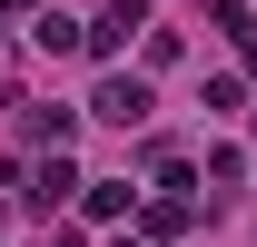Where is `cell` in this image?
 I'll use <instances>...</instances> for the list:
<instances>
[{
    "label": "cell",
    "instance_id": "6da1fadb",
    "mask_svg": "<svg viewBox=\"0 0 257 247\" xmlns=\"http://www.w3.org/2000/svg\"><path fill=\"white\" fill-rule=\"evenodd\" d=\"M89 109H99V119H109V129H139V119H149V79H128V69H109Z\"/></svg>",
    "mask_w": 257,
    "mask_h": 247
},
{
    "label": "cell",
    "instance_id": "7a4b0ae2",
    "mask_svg": "<svg viewBox=\"0 0 257 247\" xmlns=\"http://www.w3.org/2000/svg\"><path fill=\"white\" fill-rule=\"evenodd\" d=\"M60 198H79V168H69V158L50 149V158H40V168H30V208L50 217V208H60Z\"/></svg>",
    "mask_w": 257,
    "mask_h": 247
},
{
    "label": "cell",
    "instance_id": "3957f363",
    "mask_svg": "<svg viewBox=\"0 0 257 247\" xmlns=\"http://www.w3.org/2000/svg\"><path fill=\"white\" fill-rule=\"evenodd\" d=\"M79 198H89V217H128V208H139V188H119V178H79Z\"/></svg>",
    "mask_w": 257,
    "mask_h": 247
},
{
    "label": "cell",
    "instance_id": "277c9868",
    "mask_svg": "<svg viewBox=\"0 0 257 247\" xmlns=\"http://www.w3.org/2000/svg\"><path fill=\"white\" fill-rule=\"evenodd\" d=\"M69 129H79V109H30V139H40V149H69Z\"/></svg>",
    "mask_w": 257,
    "mask_h": 247
},
{
    "label": "cell",
    "instance_id": "5b68a950",
    "mask_svg": "<svg viewBox=\"0 0 257 247\" xmlns=\"http://www.w3.org/2000/svg\"><path fill=\"white\" fill-rule=\"evenodd\" d=\"M30 40L50 50V60H60V50H79V20H60V10H40V30H30Z\"/></svg>",
    "mask_w": 257,
    "mask_h": 247
},
{
    "label": "cell",
    "instance_id": "8992f818",
    "mask_svg": "<svg viewBox=\"0 0 257 247\" xmlns=\"http://www.w3.org/2000/svg\"><path fill=\"white\" fill-rule=\"evenodd\" d=\"M20 10H30V0H0V20H20Z\"/></svg>",
    "mask_w": 257,
    "mask_h": 247
},
{
    "label": "cell",
    "instance_id": "52a82bcc",
    "mask_svg": "<svg viewBox=\"0 0 257 247\" xmlns=\"http://www.w3.org/2000/svg\"><path fill=\"white\" fill-rule=\"evenodd\" d=\"M119 247H149V237H119Z\"/></svg>",
    "mask_w": 257,
    "mask_h": 247
}]
</instances>
